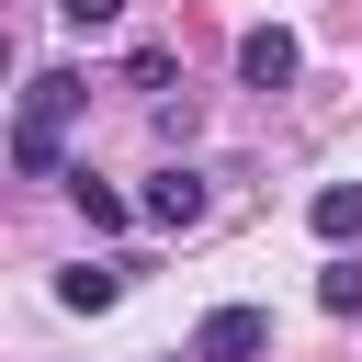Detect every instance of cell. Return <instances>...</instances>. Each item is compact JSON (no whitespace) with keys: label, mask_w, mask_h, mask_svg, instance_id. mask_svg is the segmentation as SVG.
<instances>
[{"label":"cell","mask_w":362,"mask_h":362,"mask_svg":"<svg viewBox=\"0 0 362 362\" xmlns=\"http://www.w3.org/2000/svg\"><path fill=\"white\" fill-rule=\"evenodd\" d=\"M57 11H68V23H79V34H102V23H113V11H124V0H57Z\"/></svg>","instance_id":"obj_9"},{"label":"cell","mask_w":362,"mask_h":362,"mask_svg":"<svg viewBox=\"0 0 362 362\" xmlns=\"http://www.w3.org/2000/svg\"><path fill=\"white\" fill-rule=\"evenodd\" d=\"M192 362H272V317L260 305H215L192 328Z\"/></svg>","instance_id":"obj_2"},{"label":"cell","mask_w":362,"mask_h":362,"mask_svg":"<svg viewBox=\"0 0 362 362\" xmlns=\"http://www.w3.org/2000/svg\"><path fill=\"white\" fill-rule=\"evenodd\" d=\"M294 68H305V45H294L283 23H260V34H238V79H249V90H283Z\"/></svg>","instance_id":"obj_4"},{"label":"cell","mask_w":362,"mask_h":362,"mask_svg":"<svg viewBox=\"0 0 362 362\" xmlns=\"http://www.w3.org/2000/svg\"><path fill=\"white\" fill-rule=\"evenodd\" d=\"M79 102H90V90H79V68H34V79H23V124H11V136H45V147H57V136L79 124Z\"/></svg>","instance_id":"obj_1"},{"label":"cell","mask_w":362,"mask_h":362,"mask_svg":"<svg viewBox=\"0 0 362 362\" xmlns=\"http://www.w3.org/2000/svg\"><path fill=\"white\" fill-rule=\"evenodd\" d=\"M181 362H192V351H181Z\"/></svg>","instance_id":"obj_10"},{"label":"cell","mask_w":362,"mask_h":362,"mask_svg":"<svg viewBox=\"0 0 362 362\" xmlns=\"http://www.w3.org/2000/svg\"><path fill=\"white\" fill-rule=\"evenodd\" d=\"M317 305H328V317H362V260H328V272H317Z\"/></svg>","instance_id":"obj_8"},{"label":"cell","mask_w":362,"mask_h":362,"mask_svg":"<svg viewBox=\"0 0 362 362\" xmlns=\"http://www.w3.org/2000/svg\"><path fill=\"white\" fill-rule=\"evenodd\" d=\"M68 192H79V215H90V238H124V226H136V204H124L113 181H90V170H68Z\"/></svg>","instance_id":"obj_7"},{"label":"cell","mask_w":362,"mask_h":362,"mask_svg":"<svg viewBox=\"0 0 362 362\" xmlns=\"http://www.w3.org/2000/svg\"><path fill=\"white\" fill-rule=\"evenodd\" d=\"M305 226H317L328 249H351V238H362V181H317V204H305Z\"/></svg>","instance_id":"obj_6"},{"label":"cell","mask_w":362,"mask_h":362,"mask_svg":"<svg viewBox=\"0 0 362 362\" xmlns=\"http://www.w3.org/2000/svg\"><path fill=\"white\" fill-rule=\"evenodd\" d=\"M113 294H124V260H79V272H57V305H68V317H102Z\"/></svg>","instance_id":"obj_5"},{"label":"cell","mask_w":362,"mask_h":362,"mask_svg":"<svg viewBox=\"0 0 362 362\" xmlns=\"http://www.w3.org/2000/svg\"><path fill=\"white\" fill-rule=\"evenodd\" d=\"M204 204H215V192H204V170H181V158H170V170H147V192H136V215H147V226H170V238H181V226H204Z\"/></svg>","instance_id":"obj_3"}]
</instances>
